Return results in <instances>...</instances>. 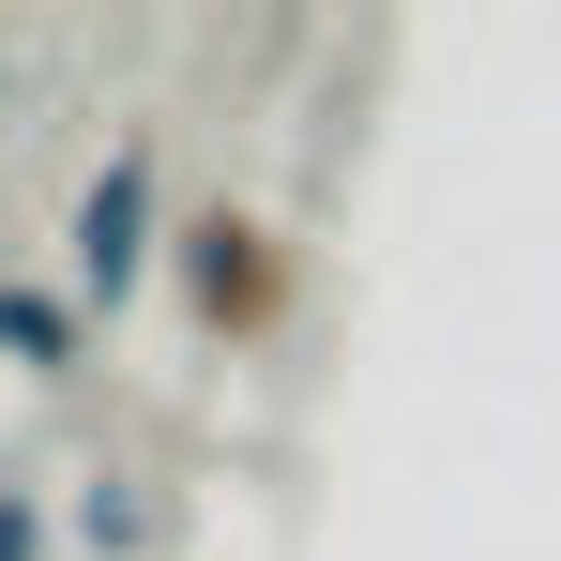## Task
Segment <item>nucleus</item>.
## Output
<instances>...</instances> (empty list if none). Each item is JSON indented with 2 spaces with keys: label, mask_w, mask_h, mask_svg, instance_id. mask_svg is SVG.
<instances>
[{
  "label": "nucleus",
  "mask_w": 561,
  "mask_h": 561,
  "mask_svg": "<svg viewBox=\"0 0 561 561\" xmlns=\"http://www.w3.org/2000/svg\"><path fill=\"white\" fill-rule=\"evenodd\" d=\"M152 274H168V183H152V137H122L61 213V288H77V319H122Z\"/></svg>",
  "instance_id": "nucleus-2"
},
{
  "label": "nucleus",
  "mask_w": 561,
  "mask_h": 561,
  "mask_svg": "<svg viewBox=\"0 0 561 561\" xmlns=\"http://www.w3.org/2000/svg\"><path fill=\"white\" fill-rule=\"evenodd\" d=\"M168 288H183V319L213 334V350H259L288 319V243H274V213H243V197H213V213H183L168 228Z\"/></svg>",
  "instance_id": "nucleus-1"
},
{
  "label": "nucleus",
  "mask_w": 561,
  "mask_h": 561,
  "mask_svg": "<svg viewBox=\"0 0 561 561\" xmlns=\"http://www.w3.org/2000/svg\"><path fill=\"white\" fill-rule=\"evenodd\" d=\"M168 531H183V516H168L137 470H92V485H77V547L92 561H168Z\"/></svg>",
  "instance_id": "nucleus-4"
},
{
  "label": "nucleus",
  "mask_w": 561,
  "mask_h": 561,
  "mask_svg": "<svg viewBox=\"0 0 561 561\" xmlns=\"http://www.w3.org/2000/svg\"><path fill=\"white\" fill-rule=\"evenodd\" d=\"M0 274H15V259H0Z\"/></svg>",
  "instance_id": "nucleus-7"
},
{
  "label": "nucleus",
  "mask_w": 561,
  "mask_h": 561,
  "mask_svg": "<svg viewBox=\"0 0 561 561\" xmlns=\"http://www.w3.org/2000/svg\"><path fill=\"white\" fill-rule=\"evenodd\" d=\"M0 365H15V379H77V365H92V319H77V288L0 274Z\"/></svg>",
  "instance_id": "nucleus-3"
},
{
  "label": "nucleus",
  "mask_w": 561,
  "mask_h": 561,
  "mask_svg": "<svg viewBox=\"0 0 561 561\" xmlns=\"http://www.w3.org/2000/svg\"><path fill=\"white\" fill-rule=\"evenodd\" d=\"M0 561H46V485H0Z\"/></svg>",
  "instance_id": "nucleus-5"
},
{
  "label": "nucleus",
  "mask_w": 561,
  "mask_h": 561,
  "mask_svg": "<svg viewBox=\"0 0 561 561\" xmlns=\"http://www.w3.org/2000/svg\"><path fill=\"white\" fill-rule=\"evenodd\" d=\"M0 122H15V77H0Z\"/></svg>",
  "instance_id": "nucleus-6"
}]
</instances>
